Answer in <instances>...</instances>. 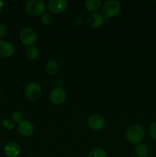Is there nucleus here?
<instances>
[{"label": "nucleus", "mask_w": 156, "mask_h": 157, "mask_svg": "<svg viewBox=\"0 0 156 157\" xmlns=\"http://www.w3.org/2000/svg\"><path fill=\"white\" fill-rule=\"evenodd\" d=\"M47 8L52 13L61 14L67 8V2L66 0H50L47 3Z\"/></svg>", "instance_id": "6e6552de"}, {"label": "nucleus", "mask_w": 156, "mask_h": 157, "mask_svg": "<svg viewBox=\"0 0 156 157\" xmlns=\"http://www.w3.org/2000/svg\"><path fill=\"white\" fill-rule=\"evenodd\" d=\"M18 130L24 136H30L35 132V127L30 121H23L18 124Z\"/></svg>", "instance_id": "1a4fd4ad"}, {"label": "nucleus", "mask_w": 156, "mask_h": 157, "mask_svg": "<svg viewBox=\"0 0 156 157\" xmlns=\"http://www.w3.org/2000/svg\"><path fill=\"white\" fill-rule=\"evenodd\" d=\"M11 118H12V121L14 123H16V124H20L21 121H23V115L22 113H20V112H14L11 115Z\"/></svg>", "instance_id": "6ab92c4d"}, {"label": "nucleus", "mask_w": 156, "mask_h": 157, "mask_svg": "<svg viewBox=\"0 0 156 157\" xmlns=\"http://www.w3.org/2000/svg\"><path fill=\"white\" fill-rule=\"evenodd\" d=\"M2 125L3 127L6 129H7V130H13L14 127H15V123L9 119H5L3 120L2 121Z\"/></svg>", "instance_id": "aec40b11"}, {"label": "nucleus", "mask_w": 156, "mask_h": 157, "mask_svg": "<svg viewBox=\"0 0 156 157\" xmlns=\"http://www.w3.org/2000/svg\"><path fill=\"white\" fill-rule=\"evenodd\" d=\"M0 98H1V92H0Z\"/></svg>", "instance_id": "b1692460"}, {"label": "nucleus", "mask_w": 156, "mask_h": 157, "mask_svg": "<svg viewBox=\"0 0 156 157\" xmlns=\"http://www.w3.org/2000/svg\"><path fill=\"white\" fill-rule=\"evenodd\" d=\"M49 98L52 104L60 105L62 104L67 99V92L64 88L57 87L50 92Z\"/></svg>", "instance_id": "0eeeda50"}, {"label": "nucleus", "mask_w": 156, "mask_h": 157, "mask_svg": "<svg viewBox=\"0 0 156 157\" xmlns=\"http://www.w3.org/2000/svg\"><path fill=\"white\" fill-rule=\"evenodd\" d=\"M26 56L30 60H35L39 57V51L36 47H29L26 51Z\"/></svg>", "instance_id": "dca6fc26"}, {"label": "nucleus", "mask_w": 156, "mask_h": 157, "mask_svg": "<svg viewBox=\"0 0 156 157\" xmlns=\"http://www.w3.org/2000/svg\"><path fill=\"white\" fill-rule=\"evenodd\" d=\"M6 32H7V29L6 26L4 25H0V39L6 35Z\"/></svg>", "instance_id": "4be33fe9"}, {"label": "nucleus", "mask_w": 156, "mask_h": 157, "mask_svg": "<svg viewBox=\"0 0 156 157\" xmlns=\"http://www.w3.org/2000/svg\"><path fill=\"white\" fill-rule=\"evenodd\" d=\"M59 69V64L55 60H50L47 61L45 65V70L47 73L50 75H56Z\"/></svg>", "instance_id": "4468645a"}, {"label": "nucleus", "mask_w": 156, "mask_h": 157, "mask_svg": "<svg viewBox=\"0 0 156 157\" xmlns=\"http://www.w3.org/2000/svg\"><path fill=\"white\" fill-rule=\"evenodd\" d=\"M19 38L23 44L27 46H32L36 42L37 33L32 28H24L20 32Z\"/></svg>", "instance_id": "20e7f679"}, {"label": "nucleus", "mask_w": 156, "mask_h": 157, "mask_svg": "<svg viewBox=\"0 0 156 157\" xmlns=\"http://www.w3.org/2000/svg\"><path fill=\"white\" fill-rule=\"evenodd\" d=\"M104 21L103 16L101 13L99 12H95L93 13L88 18V23L90 27L93 29H97L99 28L102 25Z\"/></svg>", "instance_id": "f8f14e48"}, {"label": "nucleus", "mask_w": 156, "mask_h": 157, "mask_svg": "<svg viewBox=\"0 0 156 157\" xmlns=\"http://www.w3.org/2000/svg\"><path fill=\"white\" fill-rule=\"evenodd\" d=\"M15 53V47L7 41H0V56L3 58L11 57Z\"/></svg>", "instance_id": "9b49d317"}, {"label": "nucleus", "mask_w": 156, "mask_h": 157, "mask_svg": "<svg viewBox=\"0 0 156 157\" xmlns=\"http://www.w3.org/2000/svg\"><path fill=\"white\" fill-rule=\"evenodd\" d=\"M4 5H5L4 2H3L2 0H0V11L2 10V9L4 8Z\"/></svg>", "instance_id": "5701e85b"}, {"label": "nucleus", "mask_w": 156, "mask_h": 157, "mask_svg": "<svg viewBox=\"0 0 156 157\" xmlns=\"http://www.w3.org/2000/svg\"><path fill=\"white\" fill-rule=\"evenodd\" d=\"M126 139L132 144H139L145 137V130L139 124H133L126 131Z\"/></svg>", "instance_id": "f257e3e1"}, {"label": "nucleus", "mask_w": 156, "mask_h": 157, "mask_svg": "<svg viewBox=\"0 0 156 157\" xmlns=\"http://www.w3.org/2000/svg\"><path fill=\"white\" fill-rule=\"evenodd\" d=\"M41 21L44 23V25H50L53 21V17L50 13L44 12L43 15H41Z\"/></svg>", "instance_id": "a211bd4d"}, {"label": "nucleus", "mask_w": 156, "mask_h": 157, "mask_svg": "<svg viewBox=\"0 0 156 157\" xmlns=\"http://www.w3.org/2000/svg\"><path fill=\"white\" fill-rule=\"evenodd\" d=\"M42 94V89L37 82H30L25 87V95L28 99L31 101H36L39 99Z\"/></svg>", "instance_id": "39448f33"}, {"label": "nucleus", "mask_w": 156, "mask_h": 157, "mask_svg": "<svg viewBox=\"0 0 156 157\" xmlns=\"http://www.w3.org/2000/svg\"><path fill=\"white\" fill-rule=\"evenodd\" d=\"M88 157H106V153L102 149L94 148L90 150Z\"/></svg>", "instance_id": "f3484780"}, {"label": "nucleus", "mask_w": 156, "mask_h": 157, "mask_svg": "<svg viewBox=\"0 0 156 157\" xmlns=\"http://www.w3.org/2000/svg\"><path fill=\"white\" fill-rule=\"evenodd\" d=\"M87 124L90 129H92L93 130H96V131H99L104 128L106 121L103 117L95 113V114H92L91 116L89 117Z\"/></svg>", "instance_id": "423d86ee"}, {"label": "nucleus", "mask_w": 156, "mask_h": 157, "mask_svg": "<svg viewBox=\"0 0 156 157\" xmlns=\"http://www.w3.org/2000/svg\"><path fill=\"white\" fill-rule=\"evenodd\" d=\"M134 152L135 154L137 157H147L148 153H149V150H148L147 146L142 144H137L135 147Z\"/></svg>", "instance_id": "2eb2a0df"}, {"label": "nucleus", "mask_w": 156, "mask_h": 157, "mask_svg": "<svg viewBox=\"0 0 156 157\" xmlns=\"http://www.w3.org/2000/svg\"><path fill=\"white\" fill-rule=\"evenodd\" d=\"M120 10L121 6L119 2L115 0H109L103 3L101 12L102 16L106 18H110L117 15Z\"/></svg>", "instance_id": "f03ea898"}, {"label": "nucleus", "mask_w": 156, "mask_h": 157, "mask_svg": "<svg viewBox=\"0 0 156 157\" xmlns=\"http://www.w3.org/2000/svg\"><path fill=\"white\" fill-rule=\"evenodd\" d=\"M4 150L6 156L9 157H17L21 152V148H20L19 144H17L16 142L11 141L6 144Z\"/></svg>", "instance_id": "9d476101"}, {"label": "nucleus", "mask_w": 156, "mask_h": 157, "mask_svg": "<svg viewBox=\"0 0 156 157\" xmlns=\"http://www.w3.org/2000/svg\"><path fill=\"white\" fill-rule=\"evenodd\" d=\"M25 9L29 15L38 16L44 13L46 6L41 0H30L26 3Z\"/></svg>", "instance_id": "7ed1b4c3"}, {"label": "nucleus", "mask_w": 156, "mask_h": 157, "mask_svg": "<svg viewBox=\"0 0 156 157\" xmlns=\"http://www.w3.org/2000/svg\"><path fill=\"white\" fill-rule=\"evenodd\" d=\"M84 6L90 12H95L102 6V2L100 0H86Z\"/></svg>", "instance_id": "ddd939ff"}, {"label": "nucleus", "mask_w": 156, "mask_h": 157, "mask_svg": "<svg viewBox=\"0 0 156 157\" xmlns=\"http://www.w3.org/2000/svg\"><path fill=\"white\" fill-rule=\"evenodd\" d=\"M149 134L153 140H156V122L153 123L150 127Z\"/></svg>", "instance_id": "412c9836"}]
</instances>
